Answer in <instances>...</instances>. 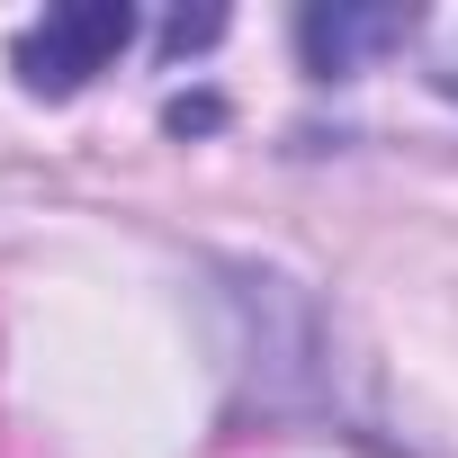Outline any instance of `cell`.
<instances>
[{
  "label": "cell",
  "instance_id": "cell-1",
  "mask_svg": "<svg viewBox=\"0 0 458 458\" xmlns=\"http://www.w3.org/2000/svg\"><path fill=\"white\" fill-rule=\"evenodd\" d=\"M126 46H135V10H117V0H72V10H46V19L19 28L10 64H19V81H28L37 99H72V90H90Z\"/></svg>",
  "mask_w": 458,
  "mask_h": 458
},
{
  "label": "cell",
  "instance_id": "cell-2",
  "mask_svg": "<svg viewBox=\"0 0 458 458\" xmlns=\"http://www.w3.org/2000/svg\"><path fill=\"white\" fill-rule=\"evenodd\" d=\"M413 37H422L413 10H306L297 19V55L315 81H351V72H369V55H395Z\"/></svg>",
  "mask_w": 458,
  "mask_h": 458
},
{
  "label": "cell",
  "instance_id": "cell-3",
  "mask_svg": "<svg viewBox=\"0 0 458 458\" xmlns=\"http://www.w3.org/2000/svg\"><path fill=\"white\" fill-rule=\"evenodd\" d=\"M431 90H440V99H458V19L431 37Z\"/></svg>",
  "mask_w": 458,
  "mask_h": 458
}]
</instances>
